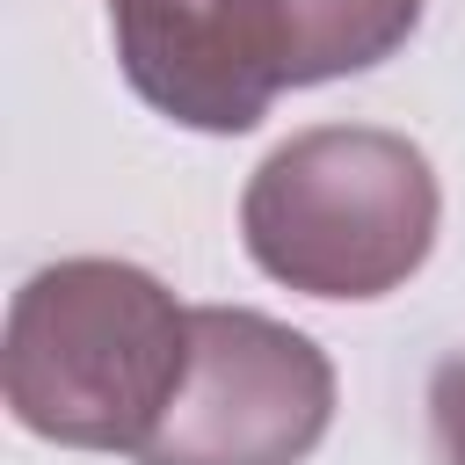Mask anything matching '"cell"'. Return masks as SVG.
I'll return each instance as SVG.
<instances>
[{"label": "cell", "mask_w": 465, "mask_h": 465, "mask_svg": "<svg viewBox=\"0 0 465 465\" xmlns=\"http://www.w3.org/2000/svg\"><path fill=\"white\" fill-rule=\"evenodd\" d=\"M189 363V305L138 262L73 254L7 305V414L65 450H131L167 414Z\"/></svg>", "instance_id": "6da1fadb"}, {"label": "cell", "mask_w": 465, "mask_h": 465, "mask_svg": "<svg viewBox=\"0 0 465 465\" xmlns=\"http://www.w3.org/2000/svg\"><path fill=\"white\" fill-rule=\"evenodd\" d=\"M283 87H320L385 65L421 29V0H262Z\"/></svg>", "instance_id": "5b68a950"}, {"label": "cell", "mask_w": 465, "mask_h": 465, "mask_svg": "<svg viewBox=\"0 0 465 465\" xmlns=\"http://www.w3.org/2000/svg\"><path fill=\"white\" fill-rule=\"evenodd\" d=\"M334 421V363L254 305H189V363L138 465H305Z\"/></svg>", "instance_id": "3957f363"}, {"label": "cell", "mask_w": 465, "mask_h": 465, "mask_svg": "<svg viewBox=\"0 0 465 465\" xmlns=\"http://www.w3.org/2000/svg\"><path fill=\"white\" fill-rule=\"evenodd\" d=\"M443 189L429 153L385 124H312L240 189V247L305 298H385L436 247Z\"/></svg>", "instance_id": "7a4b0ae2"}, {"label": "cell", "mask_w": 465, "mask_h": 465, "mask_svg": "<svg viewBox=\"0 0 465 465\" xmlns=\"http://www.w3.org/2000/svg\"><path fill=\"white\" fill-rule=\"evenodd\" d=\"M102 7L131 94L182 131L240 138L283 94L262 0H102Z\"/></svg>", "instance_id": "277c9868"}, {"label": "cell", "mask_w": 465, "mask_h": 465, "mask_svg": "<svg viewBox=\"0 0 465 465\" xmlns=\"http://www.w3.org/2000/svg\"><path fill=\"white\" fill-rule=\"evenodd\" d=\"M429 429H436V458L465 465V356H443L429 371Z\"/></svg>", "instance_id": "8992f818"}]
</instances>
